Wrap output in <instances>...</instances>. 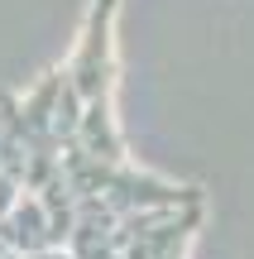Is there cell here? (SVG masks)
<instances>
[{
  "mask_svg": "<svg viewBox=\"0 0 254 259\" xmlns=\"http://www.w3.org/2000/svg\"><path fill=\"white\" fill-rule=\"evenodd\" d=\"M115 15H120V0H91L82 34H77V48L63 63L67 82L82 92V101L115 96Z\"/></svg>",
  "mask_w": 254,
  "mask_h": 259,
  "instance_id": "cell-1",
  "label": "cell"
}]
</instances>
